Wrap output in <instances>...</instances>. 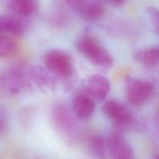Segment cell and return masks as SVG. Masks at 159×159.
<instances>
[{
	"mask_svg": "<svg viewBox=\"0 0 159 159\" xmlns=\"http://www.w3.org/2000/svg\"><path fill=\"white\" fill-rule=\"evenodd\" d=\"M81 94L87 96L95 102H102L110 92V82L106 76L93 74L86 76L80 84Z\"/></svg>",
	"mask_w": 159,
	"mask_h": 159,
	"instance_id": "obj_4",
	"label": "cell"
},
{
	"mask_svg": "<svg viewBox=\"0 0 159 159\" xmlns=\"http://www.w3.org/2000/svg\"><path fill=\"white\" fill-rule=\"evenodd\" d=\"M155 87L152 82L135 78H127L126 82V96L130 104L141 107L148 102L153 96Z\"/></svg>",
	"mask_w": 159,
	"mask_h": 159,
	"instance_id": "obj_5",
	"label": "cell"
},
{
	"mask_svg": "<svg viewBox=\"0 0 159 159\" xmlns=\"http://www.w3.org/2000/svg\"><path fill=\"white\" fill-rule=\"evenodd\" d=\"M110 3L115 5V6H120V5L124 4L126 0H108Z\"/></svg>",
	"mask_w": 159,
	"mask_h": 159,
	"instance_id": "obj_18",
	"label": "cell"
},
{
	"mask_svg": "<svg viewBox=\"0 0 159 159\" xmlns=\"http://www.w3.org/2000/svg\"><path fill=\"white\" fill-rule=\"evenodd\" d=\"M8 124L7 116L6 113L2 108H0V135L4 133L5 130H6Z\"/></svg>",
	"mask_w": 159,
	"mask_h": 159,
	"instance_id": "obj_17",
	"label": "cell"
},
{
	"mask_svg": "<svg viewBox=\"0 0 159 159\" xmlns=\"http://www.w3.org/2000/svg\"><path fill=\"white\" fill-rule=\"evenodd\" d=\"M149 14V17L152 21V25L154 26V28L155 30L158 31V11L156 8L150 7L148 8V10Z\"/></svg>",
	"mask_w": 159,
	"mask_h": 159,
	"instance_id": "obj_16",
	"label": "cell"
},
{
	"mask_svg": "<svg viewBox=\"0 0 159 159\" xmlns=\"http://www.w3.org/2000/svg\"><path fill=\"white\" fill-rule=\"evenodd\" d=\"M4 2L12 15L23 19L35 14L40 8L39 0H4Z\"/></svg>",
	"mask_w": 159,
	"mask_h": 159,
	"instance_id": "obj_10",
	"label": "cell"
},
{
	"mask_svg": "<svg viewBox=\"0 0 159 159\" xmlns=\"http://www.w3.org/2000/svg\"><path fill=\"white\" fill-rule=\"evenodd\" d=\"M107 142L110 159H134L133 148L120 134H110L107 138Z\"/></svg>",
	"mask_w": 159,
	"mask_h": 159,
	"instance_id": "obj_8",
	"label": "cell"
},
{
	"mask_svg": "<svg viewBox=\"0 0 159 159\" xmlns=\"http://www.w3.org/2000/svg\"><path fill=\"white\" fill-rule=\"evenodd\" d=\"M75 117L72 110L66 104H57L53 109L52 119L54 126L61 133L69 138H72L77 132Z\"/></svg>",
	"mask_w": 159,
	"mask_h": 159,
	"instance_id": "obj_6",
	"label": "cell"
},
{
	"mask_svg": "<svg viewBox=\"0 0 159 159\" xmlns=\"http://www.w3.org/2000/svg\"><path fill=\"white\" fill-rule=\"evenodd\" d=\"M26 30L25 19L14 15H0V34L6 36L23 35Z\"/></svg>",
	"mask_w": 159,
	"mask_h": 159,
	"instance_id": "obj_11",
	"label": "cell"
},
{
	"mask_svg": "<svg viewBox=\"0 0 159 159\" xmlns=\"http://www.w3.org/2000/svg\"><path fill=\"white\" fill-rule=\"evenodd\" d=\"M135 60L146 68H154L159 61V49L158 47L146 48L138 51L134 55Z\"/></svg>",
	"mask_w": 159,
	"mask_h": 159,
	"instance_id": "obj_13",
	"label": "cell"
},
{
	"mask_svg": "<svg viewBox=\"0 0 159 159\" xmlns=\"http://www.w3.org/2000/svg\"><path fill=\"white\" fill-rule=\"evenodd\" d=\"M18 51V43L10 36L0 34V58H9Z\"/></svg>",
	"mask_w": 159,
	"mask_h": 159,
	"instance_id": "obj_14",
	"label": "cell"
},
{
	"mask_svg": "<svg viewBox=\"0 0 159 159\" xmlns=\"http://www.w3.org/2000/svg\"><path fill=\"white\" fill-rule=\"evenodd\" d=\"M91 150L93 155L99 159H107L109 158V148L107 138L102 137H96L90 143Z\"/></svg>",
	"mask_w": 159,
	"mask_h": 159,
	"instance_id": "obj_15",
	"label": "cell"
},
{
	"mask_svg": "<svg viewBox=\"0 0 159 159\" xmlns=\"http://www.w3.org/2000/svg\"><path fill=\"white\" fill-rule=\"evenodd\" d=\"M102 111L110 119L116 124L128 126L133 123V116L130 110L120 101L110 99L102 106Z\"/></svg>",
	"mask_w": 159,
	"mask_h": 159,
	"instance_id": "obj_9",
	"label": "cell"
},
{
	"mask_svg": "<svg viewBox=\"0 0 159 159\" xmlns=\"http://www.w3.org/2000/svg\"><path fill=\"white\" fill-rule=\"evenodd\" d=\"M0 86L6 93L18 96L35 91L51 92L55 89L54 77L44 68L30 65H16L0 75Z\"/></svg>",
	"mask_w": 159,
	"mask_h": 159,
	"instance_id": "obj_1",
	"label": "cell"
},
{
	"mask_svg": "<svg viewBox=\"0 0 159 159\" xmlns=\"http://www.w3.org/2000/svg\"><path fill=\"white\" fill-rule=\"evenodd\" d=\"M96 102L87 96L79 94L74 98L72 102V111L76 117L80 120L89 118L94 113Z\"/></svg>",
	"mask_w": 159,
	"mask_h": 159,
	"instance_id": "obj_12",
	"label": "cell"
},
{
	"mask_svg": "<svg viewBox=\"0 0 159 159\" xmlns=\"http://www.w3.org/2000/svg\"><path fill=\"white\" fill-rule=\"evenodd\" d=\"M47 71L51 75L61 79L71 77L74 71L71 57L60 50H51L43 57Z\"/></svg>",
	"mask_w": 159,
	"mask_h": 159,
	"instance_id": "obj_3",
	"label": "cell"
},
{
	"mask_svg": "<svg viewBox=\"0 0 159 159\" xmlns=\"http://www.w3.org/2000/svg\"><path fill=\"white\" fill-rule=\"evenodd\" d=\"M75 46L81 54L99 69L108 70L113 67L114 60L112 54L94 37L90 36L80 37Z\"/></svg>",
	"mask_w": 159,
	"mask_h": 159,
	"instance_id": "obj_2",
	"label": "cell"
},
{
	"mask_svg": "<svg viewBox=\"0 0 159 159\" xmlns=\"http://www.w3.org/2000/svg\"><path fill=\"white\" fill-rule=\"evenodd\" d=\"M65 4L83 20L93 21L102 16L104 7L101 0H63Z\"/></svg>",
	"mask_w": 159,
	"mask_h": 159,
	"instance_id": "obj_7",
	"label": "cell"
}]
</instances>
